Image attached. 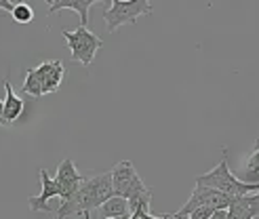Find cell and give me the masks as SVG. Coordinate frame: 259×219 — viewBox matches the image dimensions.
Here are the masks:
<instances>
[{
  "label": "cell",
  "mask_w": 259,
  "mask_h": 219,
  "mask_svg": "<svg viewBox=\"0 0 259 219\" xmlns=\"http://www.w3.org/2000/svg\"><path fill=\"white\" fill-rule=\"evenodd\" d=\"M112 196H114L112 171L89 177L68 200L61 202V207L55 213V219H68L72 215L91 213L93 209H99L103 202H108Z\"/></svg>",
  "instance_id": "1"
},
{
  "label": "cell",
  "mask_w": 259,
  "mask_h": 219,
  "mask_svg": "<svg viewBox=\"0 0 259 219\" xmlns=\"http://www.w3.org/2000/svg\"><path fill=\"white\" fill-rule=\"evenodd\" d=\"M112 186H114V196L128 200L131 213L141 202L152 200V190L141 182V177L137 175L131 160H122L112 169Z\"/></svg>",
  "instance_id": "2"
},
{
  "label": "cell",
  "mask_w": 259,
  "mask_h": 219,
  "mask_svg": "<svg viewBox=\"0 0 259 219\" xmlns=\"http://www.w3.org/2000/svg\"><path fill=\"white\" fill-rule=\"evenodd\" d=\"M196 186H204V188H211L217 192H224L228 196H249V194H257L259 192V184H247V182H240V179L230 171V164H228V152L224 150V158L219 162L213 171L198 175L196 177Z\"/></svg>",
  "instance_id": "3"
},
{
  "label": "cell",
  "mask_w": 259,
  "mask_h": 219,
  "mask_svg": "<svg viewBox=\"0 0 259 219\" xmlns=\"http://www.w3.org/2000/svg\"><path fill=\"white\" fill-rule=\"evenodd\" d=\"M152 5L148 0H108L106 11H103V21H106L108 32H116L120 25H135L137 17L150 15Z\"/></svg>",
  "instance_id": "4"
},
{
  "label": "cell",
  "mask_w": 259,
  "mask_h": 219,
  "mask_svg": "<svg viewBox=\"0 0 259 219\" xmlns=\"http://www.w3.org/2000/svg\"><path fill=\"white\" fill-rule=\"evenodd\" d=\"M63 38L68 42V49L72 53L74 61H80L82 66H91L95 59V53L103 47V40L99 36H95L89 28H82L78 25L76 30H66L63 32Z\"/></svg>",
  "instance_id": "5"
},
{
  "label": "cell",
  "mask_w": 259,
  "mask_h": 219,
  "mask_svg": "<svg viewBox=\"0 0 259 219\" xmlns=\"http://www.w3.org/2000/svg\"><path fill=\"white\" fill-rule=\"evenodd\" d=\"M234 196H228L224 192H217V190H211V188H204V186H196L192 192L190 200L181 207L179 211L166 215V217H177V219H184V217H190L196 209H202V207H209V209H215V211H228Z\"/></svg>",
  "instance_id": "6"
},
{
  "label": "cell",
  "mask_w": 259,
  "mask_h": 219,
  "mask_svg": "<svg viewBox=\"0 0 259 219\" xmlns=\"http://www.w3.org/2000/svg\"><path fill=\"white\" fill-rule=\"evenodd\" d=\"M38 80H40V86H42V95L47 93H55L63 76H66V68H63V63L59 59H51V61H45L40 63L38 68H34Z\"/></svg>",
  "instance_id": "7"
},
{
  "label": "cell",
  "mask_w": 259,
  "mask_h": 219,
  "mask_svg": "<svg viewBox=\"0 0 259 219\" xmlns=\"http://www.w3.org/2000/svg\"><path fill=\"white\" fill-rule=\"evenodd\" d=\"M55 182L57 186L61 188L63 192V196L61 200H68L76 190H78L84 182V177L78 173V169L74 166V160L72 158H66V160H61L59 166H57V175H55Z\"/></svg>",
  "instance_id": "8"
},
{
  "label": "cell",
  "mask_w": 259,
  "mask_h": 219,
  "mask_svg": "<svg viewBox=\"0 0 259 219\" xmlns=\"http://www.w3.org/2000/svg\"><path fill=\"white\" fill-rule=\"evenodd\" d=\"M38 175H40V184H42V192L38 196H32L28 200L30 204V211L38 213V211H45V213H51V207H49V200L51 198H57V196H63L61 188L57 186V182L53 177H49V173L45 169L38 171Z\"/></svg>",
  "instance_id": "9"
},
{
  "label": "cell",
  "mask_w": 259,
  "mask_h": 219,
  "mask_svg": "<svg viewBox=\"0 0 259 219\" xmlns=\"http://www.w3.org/2000/svg\"><path fill=\"white\" fill-rule=\"evenodd\" d=\"M255 217H259V192L232 200L228 209V219H255Z\"/></svg>",
  "instance_id": "10"
},
{
  "label": "cell",
  "mask_w": 259,
  "mask_h": 219,
  "mask_svg": "<svg viewBox=\"0 0 259 219\" xmlns=\"http://www.w3.org/2000/svg\"><path fill=\"white\" fill-rule=\"evenodd\" d=\"M95 3H99V0H49V17L53 15V13H57V11L68 9V11L78 13L80 15V25L87 28L89 25V9H91V5H95Z\"/></svg>",
  "instance_id": "11"
},
{
  "label": "cell",
  "mask_w": 259,
  "mask_h": 219,
  "mask_svg": "<svg viewBox=\"0 0 259 219\" xmlns=\"http://www.w3.org/2000/svg\"><path fill=\"white\" fill-rule=\"evenodd\" d=\"M3 84H5V91H7L3 116H5V122L9 126V124H13L21 116V112H23V99L15 95V91H13V86H11V82L7 78H3Z\"/></svg>",
  "instance_id": "12"
},
{
  "label": "cell",
  "mask_w": 259,
  "mask_h": 219,
  "mask_svg": "<svg viewBox=\"0 0 259 219\" xmlns=\"http://www.w3.org/2000/svg\"><path fill=\"white\" fill-rule=\"evenodd\" d=\"M131 209H128V200L120 196H112L108 202H103L99 207V217L101 219H114V217H128Z\"/></svg>",
  "instance_id": "13"
},
{
  "label": "cell",
  "mask_w": 259,
  "mask_h": 219,
  "mask_svg": "<svg viewBox=\"0 0 259 219\" xmlns=\"http://www.w3.org/2000/svg\"><path fill=\"white\" fill-rule=\"evenodd\" d=\"M23 93H25V95H32V97H42V86H40V80H38V76H36L34 68L28 70V74H25Z\"/></svg>",
  "instance_id": "14"
},
{
  "label": "cell",
  "mask_w": 259,
  "mask_h": 219,
  "mask_svg": "<svg viewBox=\"0 0 259 219\" xmlns=\"http://www.w3.org/2000/svg\"><path fill=\"white\" fill-rule=\"evenodd\" d=\"M244 173H247V179H253V184H259V139H255V148L251 152V156L247 160V169H244Z\"/></svg>",
  "instance_id": "15"
},
{
  "label": "cell",
  "mask_w": 259,
  "mask_h": 219,
  "mask_svg": "<svg viewBox=\"0 0 259 219\" xmlns=\"http://www.w3.org/2000/svg\"><path fill=\"white\" fill-rule=\"evenodd\" d=\"M11 17L15 23H30L34 19V9L30 5H25V3H17L15 9H13V13H11Z\"/></svg>",
  "instance_id": "16"
},
{
  "label": "cell",
  "mask_w": 259,
  "mask_h": 219,
  "mask_svg": "<svg viewBox=\"0 0 259 219\" xmlns=\"http://www.w3.org/2000/svg\"><path fill=\"white\" fill-rule=\"evenodd\" d=\"M17 3H9V0H0V11H9L13 13V9H15Z\"/></svg>",
  "instance_id": "17"
},
{
  "label": "cell",
  "mask_w": 259,
  "mask_h": 219,
  "mask_svg": "<svg viewBox=\"0 0 259 219\" xmlns=\"http://www.w3.org/2000/svg\"><path fill=\"white\" fill-rule=\"evenodd\" d=\"M211 219H228V211H215Z\"/></svg>",
  "instance_id": "18"
},
{
  "label": "cell",
  "mask_w": 259,
  "mask_h": 219,
  "mask_svg": "<svg viewBox=\"0 0 259 219\" xmlns=\"http://www.w3.org/2000/svg\"><path fill=\"white\" fill-rule=\"evenodd\" d=\"M3 108H5V99H0V124L7 126V122H5V116H3Z\"/></svg>",
  "instance_id": "19"
},
{
  "label": "cell",
  "mask_w": 259,
  "mask_h": 219,
  "mask_svg": "<svg viewBox=\"0 0 259 219\" xmlns=\"http://www.w3.org/2000/svg\"><path fill=\"white\" fill-rule=\"evenodd\" d=\"M114 219H128V217H114Z\"/></svg>",
  "instance_id": "20"
}]
</instances>
